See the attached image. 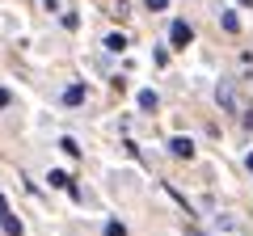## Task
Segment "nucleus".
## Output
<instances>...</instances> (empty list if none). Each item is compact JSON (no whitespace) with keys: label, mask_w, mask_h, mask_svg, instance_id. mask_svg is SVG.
Returning a JSON list of instances; mask_svg holds the SVG:
<instances>
[{"label":"nucleus","mask_w":253,"mask_h":236,"mask_svg":"<svg viewBox=\"0 0 253 236\" xmlns=\"http://www.w3.org/2000/svg\"><path fill=\"white\" fill-rule=\"evenodd\" d=\"M190 42H194V30H190L186 21H173V26H169V46L181 51V46H190Z\"/></svg>","instance_id":"obj_1"},{"label":"nucleus","mask_w":253,"mask_h":236,"mask_svg":"<svg viewBox=\"0 0 253 236\" xmlns=\"http://www.w3.org/2000/svg\"><path fill=\"white\" fill-rule=\"evenodd\" d=\"M0 232L4 236H26V224L17 215H9V211H0Z\"/></svg>","instance_id":"obj_2"},{"label":"nucleus","mask_w":253,"mask_h":236,"mask_svg":"<svg viewBox=\"0 0 253 236\" xmlns=\"http://www.w3.org/2000/svg\"><path fill=\"white\" fill-rule=\"evenodd\" d=\"M169 152H173V156H181V160H194V139H186V135L169 139Z\"/></svg>","instance_id":"obj_3"},{"label":"nucleus","mask_w":253,"mask_h":236,"mask_svg":"<svg viewBox=\"0 0 253 236\" xmlns=\"http://www.w3.org/2000/svg\"><path fill=\"white\" fill-rule=\"evenodd\" d=\"M215 97H219V106H224V110H236V89H232V84H228V80H219Z\"/></svg>","instance_id":"obj_4"},{"label":"nucleus","mask_w":253,"mask_h":236,"mask_svg":"<svg viewBox=\"0 0 253 236\" xmlns=\"http://www.w3.org/2000/svg\"><path fill=\"white\" fill-rule=\"evenodd\" d=\"M81 101H84V84H72V89H63V106H68V110H76Z\"/></svg>","instance_id":"obj_5"},{"label":"nucleus","mask_w":253,"mask_h":236,"mask_svg":"<svg viewBox=\"0 0 253 236\" xmlns=\"http://www.w3.org/2000/svg\"><path fill=\"white\" fill-rule=\"evenodd\" d=\"M126 46H131L126 34H106V51H126Z\"/></svg>","instance_id":"obj_6"},{"label":"nucleus","mask_w":253,"mask_h":236,"mask_svg":"<svg viewBox=\"0 0 253 236\" xmlns=\"http://www.w3.org/2000/svg\"><path fill=\"white\" fill-rule=\"evenodd\" d=\"M219 26H224L228 34H236V30H241V17H236V13H228V9H224V13H219Z\"/></svg>","instance_id":"obj_7"},{"label":"nucleus","mask_w":253,"mask_h":236,"mask_svg":"<svg viewBox=\"0 0 253 236\" xmlns=\"http://www.w3.org/2000/svg\"><path fill=\"white\" fill-rule=\"evenodd\" d=\"M156 101H161V97H156L152 89H144V93H139V110H156Z\"/></svg>","instance_id":"obj_8"},{"label":"nucleus","mask_w":253,"mask_h":236,"mask_svg":"<svg viewBox=\"0 0 253 236\" xmlns=\"http://www.w3.org/2000/svg\"><path fill=\"white\" fill-rule=\"evenodd\" d=\"M106 236H126V224H118V219H110V224H106Z\"/></svg>","instance_id":"obj_9"},{"label":"nucleus","mask_w":253,"mask_h":236,"mask_svg":"<svg viewBox=\"0 0 253 236\" xmlns=\"http://www.w3.org/2000/svg\"><path fill=\"white\" fill-rule=\"evenodd\" d=\"M144 4H148V9H152V13H161V9H169V0H144Z\"/></svg>","instance_id":"obj_10"},{"label":"nucleus","mask_w":253,"mask_h":236,"mask_svg":"<svg viewBox=\"0 0 253 236\" xmlns=\"http://www.w3.org/2000/svg\"><path fill=\"white\" fill-rule=\"evenodd\" d=\"M9 101H13V93H9V89H0V110L9 106Z\"/></svg>","instance_id":"obj_11"},{"label":"nucleus","mask_w":253,"mask_h":236,"mask_svg":"<svg viewBox=\"0 0 253 236\" xmlns=\"http://www.w3.org/2000/svg\"><path fill=\"white\" fill-rule=\"evenodd\" d=\"M245 127H249V131H253V110H245Z\"/></svg>","instance_id":"obj_12"},{"label":"nucleus","mask_w":253,"mask_h":236,"mask_svg":"<svg viewBox=\"0 0 253 236\" xmlns=\"http://www.w3.org/2000/svg\"><path fill=\"white\" fill-rule=\"evenodd\" d=\"M245 164H249V169H253V152H249V160H245Z\"/></svg>","instance_id":"obj_13"}]
</instances>
